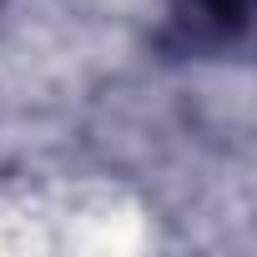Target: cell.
Instances as JSON below:
<instances>
[{"mask_svg": "<svg viewBox=\"0 0 257 257\" xmlns=\"http://www.w3.org/2000/svg\"><path fill=\"white\" fill-rule=\"evenodd\" d=\"M257 26V0H167L162 46L177 56H212Z\"/></svg>", "mask_w": 257, "mask_h": 257, "instance_id": "cell-1", "label": "cell"}]
</instances>
